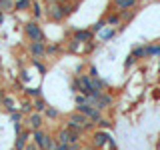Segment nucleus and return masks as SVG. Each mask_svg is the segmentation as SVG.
<instances>
[{
	"label": "nucleus",
	"instance_id": "obj_1",
	"mask_svg": "<svg viewBox=\"0 0 160 150\" xmlns=\"http://www.w3.org/2000/svg\"><path fill=\"white\" fill-rule=\"evenodd\" d=\"M46 14L50 20L54 22H60V20L66 18V12H64V4H58V2H50L48 8H46Z\"/></svg>",
	"mask_w": 160,
	"mask_h": 150
},
{
	"label": "nucleus",
	"instance_id": "obj_2",
	"mask_svg": "<svg viewBox=\"0 0 160 150\" xmlns=\"http://www.w3.org/2000/svg\"><path fill=\"white\" fill-rule=\"evenodd\" d=\"M24 32H26L30 42H34V40H42L44 42V32H42V28L38 26V22H28L26 26H24Z\"/></svg>",
	"mask_w": 160,
	"mask_h": 150
},
{
	"label": "nucleus",
	"instance_id": "obj_3",
	"mask_svg": "<svg viewBox=\"0 0 160 150\" xmlns=\"http://www.w3.org/2000/svg\"><path fill=\"white\" fill-rule=\"evenodd\" d=\"M56 138H58L60 144H72V142H78L80 140V134L74 132V130H70V128H62Z\"/></svg>",
	"mask_w": 160,
	"mask_h": 150
},
{
	"label": "nucleus",
	"instance_id": "obj_4",
	"mask_svg": "<svg viewBox=\"0 0 160 150\" xmlns=\"http://www.w3.org/2000/svg\"><path fill=\"white\" fill-rule=\"evenodd\" d=\"M78 110L82 114H86L92 122H98V120H100V110L96 106H92V104H78Z\"/></svg>",
	"mask_w": 160,
	"mask_h": 150
},
{
	"label": "nucleus",
	"instance_id": "obj_5",
	"mask_svg": "<svg viewBox=\"0 0 160 150\" xmlns=\"http://www.w3.org/2000/svg\"><path fill=\"white\" fill-rule=\"evenodd\" d=\"M28 52L32 54V58H42L44 54H46V46H44L42 40H34V42H30Z\"/></svg>",
	"mask_w": 160,
	"mask_h": 150
},
{
	"label": "nucleus",
	"instance_id": "obj_6",
	"mask_svg": "<svg viewBox=\"0 0 160 150\" xmlns=\"http://www.w3.org/2000/svg\"><path fill=\"white\" fill-rule=\"evenodd\" d=\"M78 84H80V92L86 94V96H90V94L94 92V88H92V78H90V76H78Z\"/></svg>",
	"mask_w": 160,
	"mask_h": 150
},
{
	"label": "nucleus",
	"instance_id": "obj_7",
	"mask_svg": "<svg viewBox=\"0 0 160 150\" xmlns=\"http://www.w3.org/2000/svg\"><path fill=\"white\" fill-rule=\"evenodd\" d=\"M74 38L78 40V42H82V44H86L90 42V40H94V32L92 30H84V28H80V30H74Z\"/></svg>",
	"mask_w": 160,
	"mask_h": 150
},
{
	"label": "nucleus",
	"instance_id": "obj_8",
	"mask_svg": "<svg viewBox=\"0 0 160 150\" xmlns=\"http://www.w3.org/2000/svg\"><path fill=\"white\" fill-rule=\"evenodd\" d=\"M110 104H112V96L106 94V92H100L98 98H96V102H94V106H96L98 110H104V108H108Z\"/></svg>",
	"mask_w": 160,
	"mask_h": 150
},
{
	"label": "nucleus",
	"instance_id": "obj_9",
	"mask_svg": "<svg viewBox=\"0 0 160 150\" xmlns=\"http://www.w3.org/2000/svg\"><path fill=\"white\" fill-rule=\"evenodd\" d=\"M108 134L106 132H100V130H98V132H94V136H92V144H94V146H96V148H102V146H106V144H108Z\"/></svg>",
	"mask_w": 160,
	"mask_h": 150
},
{
	"label": "nucleus",
	"instance_id": "obj_10",
	"mask_svg": "<svg viewBox=\"0 0 160 150\" xmlns=\"http://www.w3.org/2000/svg\"><path fill=\"white\" fill-rule=\"evenodd\" d=\"M112 4L118 10H128V8H136L138 0H112Z\"/></svg>",
	"mask_w": 160,
	"mask_h": 150
},
{
	"label": "nucleus",
	"instance_id": "obj_11",
	"mask_svg": "<svg viewBox=\"0 0 160 150\" xmlns=\"http://www.w3.org/2000/svg\"><path fill=\"white\" fill-rule=\"evenodd\" d=\"M46 136H48V134L44 132L42 128H36V130L32 132V140H34V142L38 144V148H40V150L44 148V140H46Z\"/></svg>",
	"mask_w": 160,
	"mask_h": 150
},
{
	"label": "nucleus",
	"instance_id": "obj_12",
	"mask_svg": "<svg viewBox=\"0 0 160 150\" xmlns=\"http://www.w3.org/2000/svg\"><path fill=\"white\" fill-rule=\"evenodd\" d=\"M28 124H30V128H32V130L40 128V126H42V114H40V112H32V114H30V118H28Z\"/></svg>",
	"mask_w": 160,
	"mask_h": 150
},
{
	"label": "nucleus",
	"instance_id": "obj_13",
	"mask_svg": "<svg viewBox=\"0 0 160 150\" xmlns=\"http://www.w3.org/2000/svg\"><path fill=\"white\" fill-rule=\"evenodd\" d=\"M28 136H30V134H28V132H24V130H22V132L18 134V138H16V144H14V150H24V148H26V140H28Z\"/></svg>",
	"mask_w": 160,
	"mask_h": 150
},
{
	"label": "nucleus",
	"instance_id": "obj_14",
	"mask_svg": "<svg viewBox=\"0 0 160 150\" xmlns=\"http://www.w3.org/2000/svg\"><path fill=\"white\" fill-rule=\"evenodd\" d=\"M106 24L108 26H118V24H122V18H120V12H110L106 16Z\"/></svg>",
	"mask_w": 160,
	"mask_h": 150
},
{
	"label": "nucleus",
	"instance_id": "obj_15",
	"mask_svg": "<svg viewBox=\"0 0 160 150\" xmlns=\"http://www.w3.org/2000/svg\"><path fill=\"white\" fill-rule=\"evenodd\" d=\"M92 88H94V92H104V90L108 88V84L104 82V80H100V78H92Z\"/></svg>",
	"mask_w": 160,
	"mask_h": 150
},
{
	"label": "nucleus",
	"instance_id": "obj_16",
	"mask_svg": "<svg viewBox=\"0 0 160 150\" xmlns=\"http://www.w3.org/2000/svg\"><path fill=\"white\" fill-rule=\"evenodd\" d=\"M0 10L2 12H12V10H16V2L14 0H0Z\"/></svg>",
	"mask_w": 160,
	"mask_h": 150
},
{
	"label": "nucleus",
	"instance_id": "obj_17",
	"mask_svg": "<svg viewBox=\"0 0 160 150\" xmlns=\"http://www.w3.org/2000/svg\"><path fill=\"white\" fill-rule=\"evenodd\" d=\"M112 36H116V26H114V28H104L102 32H100V40H104V42L110 40Z\"/></svg>",
	"mask_w": 160,
	"mask_h": 150
},
{
	"label": "nucleus",
	"instance_id": "obj_18",
	"mask_svg": "<svg viewBox=\"0 0 160 150\" xmlns=\"http://www.w3.org/2000/svg\"><path fill=\"white\" fill-rule=\"evenodd\" d=\"M120 12V18H122V22H128V20H132L134 18V8H128V10H118Z\"/></svg>",
	"mask_w": 160,
	"mask_h": 150
},
{
	"label": "nucleus",
	"instance_id": "obj_19",
	"mask_svg": "<svg viewBox=\"0 0 160 150\" xmlns=\"http://www.w3.org/2000/svg\"><path fill=\"white\" fill-rule=\"evenodd\" d=\"M46 100H44L42 96H38L36 100H34V108H36V112H44V110H46Z\"/></svg>",
	"mask_w": 160,
	"mask_h": 150
},
{
	"label": "nucleus",
	"instance_id": "obj_20",
	"mask_svg": "<svg viewBox=\"0 0 160 150\" xmlns=\"http://www.w3.org/2000/svg\"><path fill=\"white\" fill-rule=\"evenodd\" d=\"M146 56H160V44L146 46Z\"/></svg>",
	"mask_w": 160,
	"mask_h": 150
},
{
	"label": "nucleus",
	"instance_id": "obj_21",
	"mask_svg": "<svg viewBox=\"0 0 160 150\" xmlns=\"http://www.w3.org/2000/svg\"><path fill=\"white\" fill-rule=\"evenodd\" d=\"M132 56L134 58H144V56H146V46H138V48H134L132 50Z\"/></svg>",
	"mask_w": 160,
	"mask_h": 150
},
{
	"label": "nucleus",
	"instance_id": "obj_22",
	"mask_svg": "<svg viewBox=\"0 0 160 150\" xmlns=\"http://www.w3.org/2000/svg\"><path fill=\"white\" fill-rule=\"evenodd\" d=\"M106 26H108L106 20H98L96 24H92V28H90V30H92V32H102V30L106 28Z\"/></svg>",
	"mask_w": 160,
	"mask_h": 150
},
{
	"label": "nucleus",
	"instance_id": "obj_23",
	"mask_svg": "<svg viewBox=\"0 0 160 150\" xmlns=\"http://www.w3.org/2000/svg\"><path fill=\"white\" fill-rule=\"evenodd\" d=\"M32 108H34V102H30V100H24L22 102V106H20V112H32Z\"/></svg>",
	"mask_w": 160,
	"mask_h": 150
},
{
	"label": "nucleus",
	"instance_id": "obj_24",
	"mask_svg": "<svg viewBox=\"0 0 160 150\" xmlns=\"http://www.w3.org/2000/svg\"><path fill=\"white\" fill-rule=\"evenodd\" d=\"M32 6V0H18L16 2V10H26Z\"/></svg>",
	"mask_w": 160,
	"mask_h": 150
},
{
	"label": "nucleus",
	"instance_id": "obj_25",
	"mask_svg": "<svg viewBox=\"0 0 160 150\" xmlns=\"http://www.w3.org/2000/svg\"><path fill=\"white\" fill-rule=\"evenodd\" d=\"M26 94L30 98H38V96H42V90L40 88H26Z\"/></svg>",
	"mask_w": 160,
	"mask_h": 150
},
{
	"label": "nucleus",
	"instance_id": "obj_26",
	"mask_svg": "<svg viewBox=\"0 0 160 150\" xmlns=\"http://www.w3.org/2000/svg\"><path fill=\"white\" fill-rule=\"evenodd\" d=\"M32 14H34V18H36V20L42 16V8H40L38 2H32Z\"/></svg>",
	"mask_w": 160,
	"mask_h": 150
},
{
	"label": "nucleus",
	"instance_id": "obj_27",
	"mask_svg": "<svg viewBox=\"0 0 160 150\" xmlns=\"http://www.w3.org/2000/svg\"><path fill=\"white\" fill-rule=\"evenodd\" d=\"M4 106H6L8 112H14V110H16V106H14V102H12V98H10V96L4 98Z\"/></svg>",
	"mask_w": 160,
	"mask_h": 150
},
{
	"label": "nucleus",
	"instance_id": "obj_28",
	"mask_svg": "<svg viewBox=\"0 0 160 150\" xmlns=\"http://www.w3.org/2000/svg\"><path fill=\"white\" fill-rule=\"evenodd\" d=\"M60 52V44H48L46 46V54H58Z\"/></svg>",
	"mask_w": 160,
	"mask_h": 150
},
{
	"label": "nucleus",
	"instance_id": "obj_29",
	"mask_svg": "<svg viewBox=\"0 0 160 150\" xmlns=\"http://www.w3.org/2000/svg\"><path fill=\"white\" fill-rule=\"evenodd\" d=\"M44 114H46L48 118H56V116H58V110H56V108H52V106H46Z\"/></svg>",
	"mask_w": 160,
	"mask_h": 150
},
{
	"label": "nucleus",
	"instance_id": "obj_30",
	"mask_svg": "<svg viewBox=\"0 0 160 150\" xmlns=\"http://www.w3.org/2000/svg\"><path fill=\"white\" fill-rule=\"evenodd\" d=\"M32 64H34V68H38V72H40V74H44V72H46V66H44L42 62H38L36 58L32 60Z\"/></svg>",
	"mask_w": 160,
	"mask_h": 150
},
{
	"label": "nucleus",
	"instance_id": "obj_31",
	"mask_svg": "<svg viewBox=\"0 0 160 150\" xmlns=\"http://www.w3.org/2000/svg\"><path fill=\"white\" fill-rule=\"evenodd\" d=\"M94 48H96V42H94V40H90V42H86V46H84V52H92Z\"/></svg>",
	"mask_w": 160,
	"mask_h": 150
},
{
	"label": "nucleus",
	"instance_id": "obj_32",
	"mask_svg": "<svg viewBox=\"0 0 160 150\" xmlns=\"http://www.w3.org/2000/svg\"><path fill=\"white\" fill-rule=\"evenodd\" d=\"M88 76L90 78H98L100 76V74H98V68L96 66H90V74H88Z\"/></svg>",
	"mask_w": 160,
	"mask_h": 150
},
{
	"label": "nucleus",
	"instance_id": "obj_33",
	"mask_svg": "<svg viewBox=\"0 0 160 150\" xmlns=\"http://www.w3.org/2000/svg\"><path fill=\"white\" fill-rule=\"evenodd\" d=\"M12 120H14V122H20V120H22V112H16V110H14V112H12Z\"/></svg>",
	"mask_w": 160,
	"mask_h": 150
},
{
	"label": "nucleus",
	"instance_id": "obj_34",
	"mask_svg": "<svg viewBox=\"0 0 160 150\" xmlns=\"http://www.w3.org/2000/svg\"><path fill=\"white\" fill-rule=\"evenodd\" d=\"M96 124H98V126H102V128H108L110 126V122H108V120H104V118H100Z\"/></svg>",
	"mask_w": 160,
	"mask_h": 150
},
{
	"label": "nucleus",
	"instance_id": "obj_35",
	"mask_svg": "<svg viewBox=\"0 0 160 150\" xmlns=\"http://www.w3.org/2000/svg\"><path fill=\"white\" fill-rule=\"evenodd\" d=\"M24 150H40V148H38L36 142H30V144H26V148H24Z\"/></svg>",
	"mask_w": 160,
	"mask_h": 150
},
{
	"label": "nucleus",
	"instance_id": "obj_36",
	"mask_svg": "<svg viewBox=\"0 0 160 150\" xmlns=\"http://www.w3.org/2000/svg\"><path fill=\"white\" fill-rule=\"evenodd\" d=\"M134 62H136V58H134V56H132V54H130V56H128V60H126V62H124V66H126V68H128V66H130V64H134Z\"/></svg>",
	"mask_w": 160,
	"mask_h": 150
},
{
	"label": "nucleus",
	"instance_id": "obj_37",
	"mask_svg": "<svg viewBox=\"0 0 160 150\" xmlns=\"http://www.w3.org/2000/svg\"><path fill=\"white\" fill-rule=\"evenodd\" d=\"M68 150H80V144H78V142H72V144H68Z\"/></svg>",
	"mask_w": 160,
	"mask_h": 150
},
{
	"label": "nucleus",
	"instance_id": "obj_38",
	"mask_svg": "<svg viewBox=\"0 0 160 150\" xmlns=\"http://www.w3.org/2000/svg\"><path fill=\"white\" fill-rule=\"evenodd\" d=\"M108 144H110V148H112V150H116V142H114V138H108Z\"/></svg>",
	"mask_w": 160,
	"mask_h": 150
},
{
	"label": "nucleus",
	"instance_id": "obj_39",
	"mask_svg": "<svg viewBox=\"0 0 160 150\" xmlns=\"http://www.w3.org/2000/svg\"><path fill=\"white\" fill-rule=\"evenodd\" d=\"M56 150H68V144H60V142H58V146H56Z\"/></svg>",
	"mask_w": 160,
	"mask_h": 150
},
{
	"label": "nucleus",
	"instance_id": "obj_40",
	"mask_svg": "<svg viewBox=\"0 0 160 150\" xmlns=\"http://www.w3.org/2000/svg\"><path fill=\"white\" fill-rule=\"evenodd\" d=\"M28 78H30V74H28V72H22V80H24V82H26Z\"/></svg>",
	"mask_w": 160,
	"mask_h": 150
},
{
	"label": "nucleus",
	"instance_id": "obj_41",
	"mask_svg": "<svg viewBox=\"0 0 160 150\" xmlns=\"http://www.w3.org/2000/svg\"><path fill=\"white\" fill-rule=\"evenodd\" d=\"M84 150H96V146L92 144V146H88V148H84Z\"/></svg>",
	"mask_w": 160,
	"mask_h": 150
},
{
	"label": "nucleus",
	"instance_id": "obj_42",
	"mask_svg": "<svg viewBox=\"0 0 160 150\" xmlns=\"http://www.w3.org/2000/svg\"><path fill=\"white\" fill-rule=\"evenodd\" d=\"M2 20H4V12H2V10H0V22H2Z\"/></svg>",
	"mask_w": 160,
	"mask_h": 150
},
{
	"label": "nucleus",
	"instance_id": "obj_43",
	"mask_svg": "<svg viewBox=\"0 0 160 150\" xmlns=\"http://www.w3.org/2000/svg\"><path fill=\"white\" fill-rule=\"evenodd\" d=\"M72 2H80V0H72Z\"/></svg>",
	"mask_w": 160,
	"mask_h": 150
},
{
	"label": "nucleus",
	"instance_id": "obj_44",
	"mask_svg": "<svg viewBox=\"0 0 160 150\" xmlns=\"http://www.w3.org/2000/svg\"><path fill=\"white\" fill-rule=\"evenodd\" d=\"M0 24H2V22H0Z\"/></svg>",
	"mask_w": 160,
	"mask_h": 150
}]
</instances>
